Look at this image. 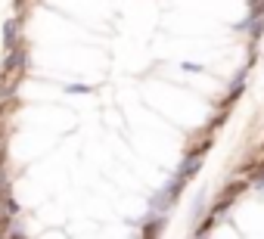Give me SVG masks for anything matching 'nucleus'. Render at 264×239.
Returning <instances> with one entry per match:
<instances>
[{
	"label": "nucleus",
	"mask_w": 264,
	"mask_h": 239,
	"mask_svg": "<svg viewBox=\"0 0 264 239\" xmlns=\"http://www.w3.org/2000/svg\"><path fill=\"white\" fill-rule=\"evenodd\" d=\"M180 186H183V180L180 177H174L162 193H159V199H156V208H171L174 202H177V193H180Z\"/></svg>",
	"instance_id": "1"
},
{
	"label": "nucleus",
	"mask_w": 264,
	"mask_h": 239,
	"mask_svg": "<svg viewBox=\"0 0 264 239\" xmlns=\"http://www.w3.org/2000/svg\"><path fill=\"white\" fill-rule=\"evenodd\" d=\"M199 165H202V158H196V155H186V162L180 165V171H177V177H180V180H190V177H196V171H199Z\"/></svg>",
	"instance_id": "2"
},
{
	"label": "nucleus",
	"mask_w": 264,
	"mask_h": 239,
	"mask_svg": "<svg viewBox=\"0 0 264 239\" xmlns=\"http://www.w3.org/2000/svg\"><path fill=\"white\" fill-rule=\"evenodd\" d=\"M0 189H7V174L0 171Z\"/></svg>",
	"instance_id": "6"
},
{
	"label": "nucleus",
	"mask_w": 264,
	"mask_h": 239,
	"mask_svg": "<svg viewBox=\"0 0 264 239\" xmlns=\"http://www.w3.org/2000/svg\"><path fill=\"white\" fill-rule=\"evenodd\" d=\"M4 158H7V149H4V143H0V168H4Z\"/></svg>",
	"instance_id": "5"
},
{
	"label": "nucleus",
	"mask_w": 264,
	"mask_h": 239,
	"mask_svg": "<svg viewBox=\"0 0 264 239\" xmlns=\"http://www.w3.org/2000/svg\"><path fill=\"white\" fill-rule=\"evenodd\" d=\"M183 71H202V65H196V62H183Z\"/></svg>",
	"instance_id": "4"
},
{
	"label": "nucleus",
	"mask_w": 264,
	"mask_h": 239,
	"mask_svg": "<svg viewBox=\"0 0 264 239\" xmlns=\"http://www.w3.org/2000/svg\"><path fill=\"white\" fill-rule=\"evenodd\" d=\"M16 31H19V28H16V22H7V34H4V37H7V50H13V47H16Z\"/></svg>",
	"instance_id": "3"
}]
</instances>
